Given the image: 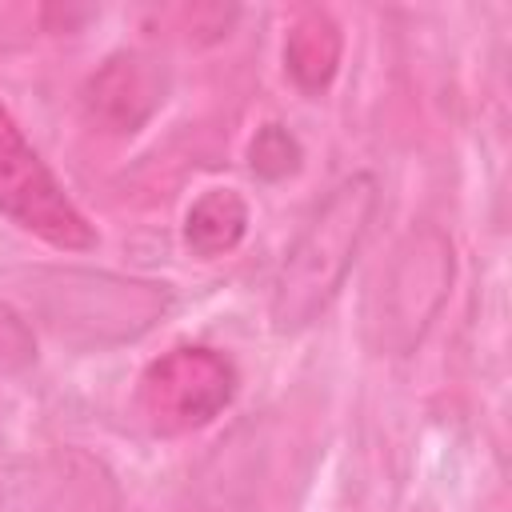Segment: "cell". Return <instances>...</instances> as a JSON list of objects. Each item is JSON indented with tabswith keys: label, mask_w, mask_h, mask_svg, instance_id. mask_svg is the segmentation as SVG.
Returning a JSON list of instances; mask_svg holds the SVG:
<instances>
[{
	"label": "cell",
	"mask_w": 512,
	"mask_h": 512,
	"mask_svg": "<svg viewBox=\"0 0 512 512\" xmlns=\"http://www.w3.org/2000/svg\"><path fill=\"white\" fill-rule=\"evenodd\" d=\"M380 204V188L372 172H356L348 180H340L324 204L308 216V224L296 232V240L288 244L276 284H272V328L280 336L304 332L308 324H316L328 304L340 296L364 236L372 228Z\"/></svg>",
	"instance_id": "cell-1"
},
{
	"label": "cell",
	"mask_w": 512,
	"mask_h": 512,
	"mask_svg": "<svg viewBox=\"0 0 512 512\" xmlns=\"http://www.w3.org/2000/svg\"><path fill=\"white\" fill-rule=\"evenodd\" d=\"M452 244L440 228L420 224L412 228L396 252L392 264L380 280V308L372 312V332L376 344L388 352H412L432 320L440 316L448 288H452Z\"/></svg>",
	"instance_id": "cell-2"
},
{
	"label": "cell",
	"mask_w": 512,
	"mask_h": 512,
	"mask_svg": "<svg viewBox=\"0 0 512 512\" xmlns=\"http://www.w3.org/2000/svg\"><path fill=\"white\" fill-rule=\"evenodd\" d=\"M236 364L204 344L156 356L136 384V412L156 436H184L212 424L236 396Z\"/></svg>",
	"instance_id": "cell-3"
},
{
	"label": "cell",
	"mask_w": 512,
	"mask_h": 512,
	"mask_svg": "<svg viewBox=\"0 0 512 512\" xmlns=\"http://www.w3.org/2000/svg\"><path fill=\"white\" fill-rule=\"evenodd\" d=\"M0 212L60 252L96 248V228L0 104Z\"/></svg>",
	"instance_id": "cell-4"
},
{
	"label": "cell",
	"mask_w": 512,
	"mask_h": 512,
	"mask_svg": "<svg viewBox=\"0 0 512 512\" xmlns=\"http://www.w3.org/2000/svg\"><path fill=\"white\" fill-rule=\"evenodd\" d=\"M168 96V68L148 52H112L84 84V116L112 136L140 132Z\"/></svg>",
	"instance_id": "cell-5"
},
{
	"label": "cell",
	"mask_w": 512,
	"mask_h": 512,
	"mask_svg": "<svg viewBox=\"0 0 512 512\" xmlns=\"http://www.w3.org/2000/svg\"><path fill=\"white\" fill-rule=\"evenodd\" d=\"M284 72L300 92H324L344 56V32L324 8H304L284 32Z\"/></svg>",
	"instance_id": "cell-6"
},
{
	"label": "cell",
	"mask_w": 512,
	"mask_h": 512,
	"mask_svg": "<svg viewBox=\"0 0 512 512\" xmlns=\"http://www.w3.org/2000/svg\"><path fill=\"white\" fill-rule=\"evenodd\" d=\"M248 200L236 188H208L184 212V244L200 260L228 256L248 232Z\"/></svg>",
	"instance_id": "cell-7"
},
{
	"label": "cell",
	"mask_w": 512,
	"mask_h": 512,
	"mask_svg": "<svg viewBox=\"0 0 512 512\" xmlns=\"http://www.w3.org/2000/svg\"><path fill=\"white\" fill-rule=\"evenodd\" d=\"M300 160H304V148L284 124H264L248 144V168L260 180H284L300 168Z\"/></svg>",
	"instance_id": "cell-8"
}]
</instances>
